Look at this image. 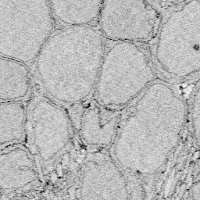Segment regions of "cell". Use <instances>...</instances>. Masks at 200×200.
I'll return each mask as SVG.
<instances>
[{
  "label": "cell",
  "mask_w": 200,
  "mask_h": 200,
  "mask_svg": "<svg viewBox=\"0 0 200 200\" xmlns=\"http://www.w3.org/2000/svg\"><path fill=\"white\" fill-rule=\"evenodd\" d=\"M188 126V100L175 84L155 81L121 124L115 158L134 173H156L179 147Z\"/></svg>",
  "instance_id": "cell-1"
},
{
  "label": "cell",
  "mask_w": 200,
  "mask_h": 200,
  "mask_svg": "<svg viewBox=\"0 0 200 200\" xmlns=\"http://www.w3.org/2000/svg\"><path fill=\"white\" fill-rule=\"evenodd\" d=\"M105 52L104 37L96 27L57 30L35 60L38 79L52 99L80 103L95 91Z\"/></svg>",
  "instance_id": "cell-2"
},
{
  "label": "cell",
  "mask_w": 200,
  "mask_h": 200,
  "mask_svg": "<svg viewBox=\"0 0 200 200\" xmlns=\"http://www.w3.org/2000/svg\"><path fill=\"white\" fill-rule=\"evenodd\" d=\"M154 58L173 84L200 81V0L171 2L157 29Z\"/></svg>",
  "instance_id": "cell-3"
},
{
  "label": "cell",
  "mask_w": 200,
  "mask_h": 200,
  "mask_svg": "<svg viewBox=\"0 0 200 200\" xmlns=\"http://www.w3.org/2000/svg\"><path fill=\"white\" fill-rule=\"evenodd\" d=\"M156 81L146 50L133 42H115L106 50L95 89L102 105L119 109L140 96Z\"/></svg>",
  "instance_id": "cell-4"
},
{
  "label": "cell",
  "mask_w": 200,
  "mask_h": 200,
  "mask_svg": "<svg viewBox=\"0 0 200 200\" xmlns=\"http://www.w3.org/2000/svg\"><path fill=\"white\" fill-rule=\"evenodd\" d=\"M54 16L44 0H0V56L27 64L53 34Z\"/></svg>",
  "instance_id": "cell-5"
},
{
  "label": "cell",
  "mask_w": 200,
  "mask_h": 200,
  "mask_svg": "<svg viewBox=\"0 0 200 200\" xmlns=\"http://www.w3.org/2000/svg\"><path fill=\"white\" fill-rule=\"evenodd\" d=\"M160 14L146 1H103L99 30L115 42L148 41L159 27Z\"/></svg>",
  "instance_id": "cell-6"
},
{
  "label": "cell",
  "mask_w": 200,
  "mask_h": 200,
  "mask_svg": "<svg viewBox=\"0 0 200 200\" xmlns=\"http://www.w3.org/2000/svg\"><path fill=\"white\" fill-rule=\"evenodd\" d=\"M27 126L32 146L44 162L57 156L71 140L68 116L61 107L46 97H34L27 109Z\"/></svg>",
  "instance_id": "cell-7"
},
{
  "label": "cell",
  "mask_w": 200,
  "mask_h": 200,
  "mask_svg": "<svg viewBox=\"0 0 200 200\" xmlns=\"http://www.w3.org/2000/svg\"><path fill=\"white\" fill-rule=\"evenodd\" d=\"M120 126L118 109L105 106L96 99L89 100L82 109L79 132L82 140L89 146L107 147L114 144Z\"/></svg>",
  "instance_id": "cell-8"
},
{
  "label": "cell",
  "mask_w": 200,
  "mask_h": 200,
  "mask_svg": "<svg viewBox=\"0 0 200 200\" xmlns=\"http://www.w3.org/2000/svg\"><path fill=\"white\" fill-rule=\"evenodd\" d=\"M1 181L2 186L21 187L37 177L34 159L29 150L14 144L1 151Z\"/></svg>",
  "instance_id": "cell-9"
},
{
  "label": "cell",
  "mask_w": 200,
  "mask_h": 200,
  "mask_svg": "<svg viewBox=\"0 0 200 200\" xmlns=\"http://www.w3.org/2000/svg\"><path fill=\"white\" fill-rule=\"evenodd\" d=\"M31 74L27 64L0 56L1 102H18L29 93Z\"/></svg>",
  "instance_id": "cell-10"
},
{
  "label": "cell",
  "mask_w": 200,
  "mask_h": 200,
  "mask_svg": "<svg viewBox=\"0 0 200 200\" xmlns=\"http://www.w3.org/2000/svg\"><path fill=\"white\" fill-rule=\"evenodd\" d=\"M54 18L66 27L91 26L99 20L103 1H50Z\"/></svg>",
  "instance_id": "cell-11"
},
{
  "label": "cell",
  "mask_w": 200,
  "mask_h": 200,
  "mask_svg": "<svg viewBox=\"0 0 200 200\" xmlns=\"http://www.w3.org/2000/svg\"><path fill=\"white\" fill-rule=\"evenodd\" d=\"M27 109L21 101L0 102V144H16L27 130Z\"/></svg>",
  "instance_id": "cell-12"
},
{
  "label": "cell",
  "mask_w": 200,
  "mask_h": 200,
  "mask_svg": "<svg viewBox=\"0 0 200 200\" xmlns=\"http://www.w3.org/2000/svg\"><path fill=\"white\" fill-rule=\"evenodd\" d=\"M189 102V128L200 156V81L192 85Z\"/></svg>",
  "instance_id": "cell-13"
},
{
  "label": "cell",
  "mask_w": 200,
  "mask_h": 200,
  "mask_svg": "<svg viewBox=\"0 0 200 200\" xmlns=\"http://www.w3.org/2000/svg\"><path fill=\"white\" fill-rule=\"evenodd\" d=\"M186 200H200V181L193 183L188 192Z\"/></svg>",
  "instance_id": "cell-14"
},
{
  "label": "cell",
  "mask_w": 200,
  "mask_h": 200,
  "mask_svg": "<svg viewBox=\"0 0 200 200\" xmlns=\"http://www.w3.org/2000/svg\"><path fill=\"white\" fill-rule=\"evenodd\" d=\"M193 183H196L200 181V156L197 157L194 161L191 171Z\"/></svg>",
  "instance_id": "cell-15"
}]
</instances>
